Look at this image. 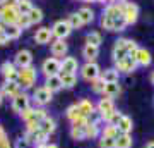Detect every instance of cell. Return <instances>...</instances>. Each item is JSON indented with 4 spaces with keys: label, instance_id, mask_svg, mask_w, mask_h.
<instances>
[{
    "label": "cell",
    "instance_id": "cell-1",
    "mask_svg": "<svg viewBox=\"0 0 154 148\" xmlns=\"http://www.w3.org/2000/svg\"><path fill=\"white\" fill-rule=\"evenodd\" d=\"M38 81V71L31 67H24V69H19V79H17V84L22 88V90H29L33 88Z\"/></svg>",
    "mask_w": 154,
    "mask_h": 148
},
{
    "label": "cell",
    "instance_id": "cell-2",
    "mask_svg": "<svg viewBox=\"0 0 154 148\" xmlns=\"http://www.w3.org/2000/svg\"><path fill=\"white\" fill-rule=\"evenodd\" d=\"M46 115L48 114H46V110L43 107H29L28 110H24L21 114V119L26 124H39Z\"/></svg>",
    "mask_w": 154,
    "mask_h": 148
},
{
    "label": "cell",
    "instance_id": "cell-3",
    "mask_svg": "<svg viewBox=\"0 0 154 148\" xmlns=\"http://www.w3.org/2000/svg\"><path fill=\"white\" fill-rule=\"evenodd\" d=\"M60 71H62V61L60 59L48 57V59H45L43 64H41V72L45 74V77L57 76V74H60Z\"/></svg>",
    "mask_w": 154,
    "mask_h": 148
},
{
    "label": "cell",
    "instance_id": "cell-4",
    "mask_svg": "<svg viewBox=\"0 0 154 148\" xmlns=\"http://www.w3.org/2000/svg\"><path fill=\"white\" fill-rule=\"evenodd\" d=\"M29 107H31V97H29L26 91H21L16 98H12V110H14L16 114L21 115L22 112L28 110Z\"/></svg>",
    "mask_w": 154,
    "mask_h": 148
},
{
    "label": "cell",
    "instance_id": "cell-5",
    "mask_svg": "<svg viewBox=\"0 0 154 148\" xmlns=\"http://www.w3.org/2000/svg\"><path fill=\"white\" fill-rule=\"evenodd\" d=\"M31 98L34 100V104L39 105V107H45V105H48L53 98V93L50 91L46 86H38L36 90L33 91V97Z\"/></svg>",
    "mask_w": 154,
    "mask_h": 148
},
{
    "label": "cell",
    "instance_id": "cell-6",
    "mask_svg": "<svg viewBox=\"0 0 154 148\" xmlns=\"http://www.w3.org/2000/svg\"><path fill=\"white\" fill-rule=\"evenodd\" d=\"M0 74L4 76V81H12V83H17L19 79V69L16 67L14 62H2V66H0Z\"/></svg>",
    "mask_w": 154,
    "mask_h": 148
},
{
    "label": "cell",
    "instance_id": "cell-7",
    "mask_svg": "<svg viewBox=\"0 0 154 148\" xmlns=\"http://www.w3.org/2000/svg\"><path fill=\"white\" fill-rule=\"evenodd\" d=\"M96 110L99 112V115H101V119L103 121H106L108 117H110L113 112H115V102H113V98H108V97H103V98L98 102V105H96Z\"/></svg>",
    "mask_w": 154,
    "mask_h": 148
},
{
    "label": "cell",
    "instance_id": "cell-8",
    "mask_svg": "<svg viewBox=\"0 0 154 148\" xmlns=\"http://www.w3.org/2000/svg\"><path fill=\"white\" fill-rule=\"evenodd\" d=\"M72 33L70 24L67 22V19H62V21H57L53 26H51V35L55 40H65L69 35Z\"/></svg>",
    "mask_w": 154,
    "mask_h": 148
},
{
    "label": "cell",
    "instance_id": "cell-9",
    "mask_svg": "<svg viewBox=\"0 0 154 148\" xmlns=\"http://www.w3.org/2000/svg\"><path fill=\"white\" fill-rule=\"evenodd\" d=\"M14 64H16L17 69H24V67H31L33 66V54L29 52L28 48L19 50L16 55H14Z\"/></svg>",
    "mask_w": 154,
    "mask_h": 148
},
{
    "label": "cell",
    "instance_id": "cell-10",
    "mask_svg": "<svg viewBox=\"0 0 154 148\" xmlns=\"http://www.w3.org/2000/svg\"><path fill=\"white\" fill-rule=\"evenodd\" d=\"M81 76H82V79H86V81H93V79H96V77L101 76V71H99V66L96 64V62H86L82 67H81Z\"/></svg>",
    "mask_w": 154,
    "mask_h": 148
},
{
    "label": "cell",
    "instance_id": "cell-11",
    "mask_svg": "<svg viewBox=\"0 0 154 148\" xmlns=\"http://www.w3.org/2000/svg\"><path fill=\"white\" fill-rule=\"evenodd\" d=\"M21 91H24V90L17 83H12V81H4V84L0 86V93L4 95V98H16Z\"/></svg>",
    "mask_w": 154,
    "mask_h": 148
},
{
    "label": "cell",
    "instance_id": "cell-12",
    "mask_svg": "<svg viewBox=\"0 0 154 148\" xmlns=\"http://www.w3.org/2000/svg\"><path fill=\"white\" fill-rule=\"evenodd\" d=\"M139 17V7L132 2H125L123 4V19H125L127 26L128 24H134V22L137 21Z\"/></svg>",
    "mask_w": 154,
    "mask_h": 148
},
{
    "label": "cell",
    "instance_id": "cell-13",
    "mask_svg": "<svg viewBox=\"0 0 154 148\" xmlns=\"http://www.w3.org/2000/svg\"><path fill=\"white\" fill-rule=\"evenodd\" d=\"M135 67H137L135 59H134V57H128V55H127L125 59L115 62V69H116V71H118V72H125V74L135 71Z\"/></svg>",
    "mask_w": 154,
    "mask_h": 148
},
{
    "label": "cell",
    "instance_id": "cell-14",
    "mask_svg": "<svg viewBox=\"0 0 154 148\" xmlns=\"http://www.w3.org/2000/svg\"><path fill=\"white\" fill-rule=\"evenodd\" d=\"M17 17H19V11H17V7H5L2 14H0V22H4V24H16L17 22Z\"/></svg>",
    "mask_w": 154,
    "mask_h": 148
},
{
    "label": "cell",
    "instance_id": "cell-15",
    "mask_svg": "<svg viewBox=\"0 0 154 148\" xmlns=\"http://www.w3.org/2000/svg\"><path fill=\"white\" fill-rule=\"evenodd\" d=\"M51 55L55 57V59H60V57H65L67 52H69V45L65 43V40H53L51 41Z\"/></svg>",
    "mask_w": 154,
    "mask_h": 148
},
{
    "label": "cell",
    "instance_id": "cell-16",
    "mask_svg": "<svg viewBox=\"0 0 154 148\" xmlns=\"http://www.w3.org/2000/svg\"><path fill=\"white\" fill-rule=\"evenodd\" d=\"M128 52H127V38H118L115 41V47H113V61H122L125 59Z\"/></svg>",
    "mask_w": 154,
    "mask_h": 148
},
{
    "label": "cell",
    "instance_id": "cell-17",
    "mask_svg": "<svg viewBox=\"0 0 154 148\" xmlns=\"http://www.w3.org/2000/svg\"><path fill=\"white\" fill-rule=\"evenodd\" d=\"M51 40H53V35H51V29L50 28H39L36 29V33H34V41L38 45H46V43H51Z\"/></svg>",
    "mask_w": 154,
    "mask_h": 148
},
{
    "label": "cell",
    "instance_id": "cell-18",
    "mask_svg": "<svg viewBox=\"0 0 154 148\" xmlns=\"http://www.w3.org/2000/svg\"><path fill=\"white\" fill-rule=\"evenodd\" d=\"M125 4V2H123ZM123 4H108L103 11V16H108L111 19H118L123 16Z\"/></svg>",
    "mask_w": 154,
    "mask_h": 148
},
{
    "label": "cell",
    "instance_id": "cell-19",
    "mask_svg": "<svg viewBox=\"0 0 154 148\" xmlns=\"http://www.w3.org/2000/svg\"><path fill=\"white\" fill-rule=\"evenodd\" d=\"M77 69H79V62H77L75 57H63V59H62V71L60 72L75 74Z\"/></svg>",
    "mask_w": 154,
    "mask_h": 148
},
{
    "label": "cell",
    "instance_id": "cell-20",
    "mask_svg": "<svg viewBox=\"0 0 154 148\" xmlns=\"http://www.w3.org/2000/svg\"><path fill=\"white\" fill-rule=\"evenodd\" d=\"M39 126V131H43V133H46V134H53L55 133V129H57V122H55V119L53 117H50V115H46L43 121L38 124Z\"/></svg>",
    "mask_w": 154,
    "mask_h": 148
},
{
    "label": "cell",
    "instance_id": "cell-21",
    "mask_svg": "<svg viewBox=\"0 0 154 148\" xmlns=\"http://www.w3.org/2000/svg\"><path fill=\"white\" fill-rule=\"evenodd\" d=\"M51 91V93H55V91H60L62 90V79H60V74H57V76H50L45 79V84Z\"/></svg>",
    "mask_w": 154,
    "mask_h": 148
},
{
    "label": "cell",
    "instance_id": "cell-22",
    "mask_svg": "<svg viewBox=\"0 0 154 148\" xmlns=\"http://www.w3.org/2000/svg\"><path fill=\"white\" fill-rule=\"evenodd\" d=\"M116 127H118V133L120 134H130V131H132V127H134L132 119L128 115H122V119L118 121Z\"/></svg>",
    "mask_w": 154,
    "mask_h": 148
},
{
    "label": "cell",
    "instance_id": "cell-23",
    "mask_svg": "<svg viewBox=\"0 0 154 148\" xmlns=\"http://www.w3.org/2000/svg\"><path fill=\"white\" fill-rule=\"evenodd\" d=\"M151 61H152V57H151V54H149V50L146 48H139L137 54H135V62H137V66H149L151 64Z\"/></svg>",
    "mask_w": 154,
    "mask_h": 148
},
{
    "label": "cell",
    "instance_id": "cell-24",
    "mask_svg": "<svg viewBox=\"0 0 154 148\" xmlns=\"http://www.w3.org/2000/svg\"><path fill=\"white\" fill-rule=\"evenodd\" d=\"M82 55H84V59L88 62H94L96 59H98V55H99V47H93V45H84V48H82Z\"/></svg>",
    "mask_w": 154,
    "mask_h": 148
},
{
    "label": "cell",
    "instance_id": "cell-25",
    "mask_svg": "<svg viewBox=\"0 0 154 148\" xmlns=\"http://www.w3.org/2000/svg\"><path fill=\"white\" fill-rule=\"evenodd\" d=\"M86 131V140H96V138L101 134V129H99V124L98 122H88V126L84 127Z\"/></svg>",
    "mask_w": 154,
    "mask_h": 148
},
{
    "label": "cell",
    "instance_id": "cell-26",
    "mask_svg": "<svg viewBox=\"0 0 154 148\" xmlns=\"http://www.w3.org/2000/svg\"><path fill=\"white\" fill-rule=\"evenodd\" d=\"M77 14L81 17L82 24H91V22L94 21V11L91 7H81V9L77 11Z\"/></svg>",
    "mask_w": 154,
    "mask_h": 148
},
{
    "label": "cell",
    "instance_id": "cell-27",
    "mask_svg": "<svg viewBox=\"0 0 154 148\" xmlns=\"http://www.w3.org/2000/svg\"><path fill=\"white\" fill-rule=\"evenodd\" d=\"M60 79H62V88H67V90H70L77 84V76L70 74V72H60Z\"/></svg>",
    "mask_w": 154,
    "mask_h": 148
},
{
    "label": "cell",
    "instance_id": "cell-28",
    "mask_svg": "<svg viewBox=\"0 0 154 148\" xmlns=\"http://www.w3.org/2000/svg\"><path fill=\"white\" fill-rule=\"evenodd\" d=\"M77 107H79V110H81V114L86 115V117H89V115L96 110V109H94L93 102H91V100H86V98L79 100V102H77Z\"/></svg>",
    "mask_w": 154,
    "mask_h": 148
},
{
    "label": "cell",
    "instance_id": "cell-29",
    "mask_svg": "<svg viewBox=\"0 0 154 148\" xmlns=\"http://www.w3.org/2000/svg\"><path fill=\"white\" fill-rule=\"evenodd\" d=\"M120 93H122V88H120L118 83H106L105 84V91H103L105 97H108V98H115V97H118Z\"/></svg>",
    "mask_w": 154,
    "mask_h": 148
},
{
    "label": "cell",
    "instance_id": "cell-30",
    "mask_svg": "<svg viewBox=\"0 0 154 148\" xmlns=\"http://www.w3.org/2000/svg\"><path fill=\"white\" fill-rule=\"evenodd\" d=\"M118 77H120V72L116 69H106L105 72H101V79L105 83H118Z\"/></svg>",
    "mask_w": 154,
    "mask_h": 148
},
{
    "label": "cell",
    "instance_id": "cell-31",
    "mask_svg": "<svg viewBox=\"0 0 154 148\" xmlns=\"http://www.w3.org/2000/svg\"><path fill=\"white\" fill-rule=\"evenodd\" d=\"M65 117L70 121V124L72 122H75L79 117H82V114H81V110H79V107H77V104H74V105H70L69 109L65 110Z\"/></svg>",
    "mask_w": 154,
    "mask_h": 148
},
{
    "label": "cell",
    "instance_id": "cell-32",
    "mask_svg": "<svg viewBox=\"0 0 154 148\" xmlns=\"http://www.w3.org/2000/svg\"><path fill=\"white\" fill-rule=\"evenodd\" d=\"M28 17H29V21H31V26H33V24H39V22L43 21V11L38 9V7H33V9L28 12Z\"/></svg>",
    "mask_w": 154,
    "mask_h": 148
},
{
    "label": "cell",
    "instance_id": "cell-33",
    "mask_svg": "<svg viewBox=\"0 0 154 148\" xmlns=\"http://www.w3.org/2000/svg\"><path fill=\"white\" fill-rule=\"evenodd\" d=\"M118 127L116 126H111V124H106L103 129H101V136L103 138H113V140H116L118 138Z\"/></svg>",
    "mask_w": 154,
    "mask_h": 148
},
{
    "label": "cell",
    "instance_id": "cell-34",
    "mask_svg": "<svg viewBox=\"0 0 154 148\" xmlns=\"http://www.w3.org/2000/svg\"><path fill=\"white\" fill-rule=\"evenodd\" d=\"M115 148H132V136L130 134H118Z\"/></svg>",
    "mask_w": 154,
    "mask_h": 148
},
{
    "label": "cell",
    "instance_id": "cell-35",
    "mask_svg": "<svg viewBox=\"0 0 154 148\" xmlns=\"http://www.w3.org/2000/svg\"><path fill=\"white\" fill-rule=\"evenodd\" d=\"M4 33L9 36V40H17L19 36H21L22 29H19V28L16 26V24H7L5 29H4Z\"/></svg>",
    "mask_w": 154,
    "mask_h": 148
},
{
    "label": "cell",
    "instance_id": "cell-36",
    "mask_svg": "<svg viewBox=\"0 0 154 148\" xmlns=\"http://www.w3.org/2000/svg\"><path fill=\"white\" fill-rule=\"evenodd\" d=\"M70 136L75 141H82V140H86V131H84V127L70 126Z\"/></svg>",
    "mask_w": 154,
    "mask_h": 148
},
{
    "label": "cell",
    "instance_id": "cell-37",
    "mask_svg": "<svg viewBox=\"0 0 154 148\" xmlns=\"http://www.w3.org/2000/svg\"><path fill=\"white\" fill-rule=\"evenodd\" d=\"M101 41H103V38H101V35H99L98 31H93V33H89L88 36H86V43L93 45V47H99Z\"/></svg>",
    "mask_w": 154,
    "mask_h": 148
},
{
    "label": "cell",
    "instance_id": "cell-38",
    "mask_svg": "<svg viewBox=\"0 0 154 148\" xmlns=\"http://www.w3.org/2000/svg\"><path fill=\"white\" fill-rule=\"evenodd\" d=\"M105 84L106 83L101 79V76H99V77H96V79L91 81V90H93L94 93H103V91H105Z\"/></svg>",
    "mask_w": 154,
    "mask_h": 148
},
{
    "label": "cell",
    "instance_id": "cell-39",
    "mask_svg": "<svg viewBox=\"0 0 154 148\" xmlns=\"http://www.w3.org/2000/svg\"><path fill=\"white\" fill-rule=\"evenodd\" d=\"M16 26L19 28V29H28L29 26H31V21H29V17L28 14H19V17H17V22H16Z\"/></svg>",
    "mask_w": 154,
    "mask_h": 148
},
{
    "label": "cell",
    "instance_id": "cell-40",
    "mask_svg": "<svg viewBox=\"0 0 154 148\" xmlns=\"http://www.w3.org/2000/svg\"><path fill=\"white\" fill-rule=\"evenodd\" d=\"M67 22L70 24V28H72V29H77V28L84 26V24H82V21H81V17H79V14H77V12H74V14H70V16L67 17Z\"/></svg>",
    "mask_w": 154,
    "mask_h": 148
},
{
    "label": "cell",
    "instance_id": "cell-41",
    "mask_svg": "<svg viewBox=\"0 0 154 148\" xmlns=\"http://www.w3.org/2000/svg\"><path fill=\"white\" fill-rule=\"evenodd\" d=\"M31 9H33L31 0H19V4H17V11H19V14H28Z\"/></svg>",
    "mask_w": 154,
    "mask_h": 148
},
{
    "label": "cell",
    "instance_id": "cell-42",
    "mask_svg": "<svg viewBox=\"0 0 154 148\" xmlns=\"http://www.w3.org/2000/svg\"><path fill=\"white\" fill-rule=\"evenodd\" d=\"M0 148H12L11 141H9V136H7L5 129L0 126Z\"/></svg>",
    "mask_w": 154,
    "mask_h": 148
},
{
    "label": "cell",
    "instance_id": "cell-43",
    "mask_svg": "<svg viewBox=\"0 0 154 148\" xmlns=\"http://www.w3.org/2000/svg\"><path fill=\"white\" fill-rule=\"evenodd\" d=\"M115 146H116V140L101 136V140H99V148H115Z\"/></svg>",
    "mask_w": 154,
    "mask_h": 148
},
{
    "label": "cell",
    "instance_id": "cell-44",
    "mask_svg": "<svg viewBox=\"0 0 154 148\" xmlns=\"http://www.w3.org/2000/svg\"><path fill=\"white\" fill-rule=\"evenodd\" d=\"M101 26L108 29V31H113V26H115V19H111L108 16H103L101 17Z\"/></svg>",
    "mask_w": 154,
    "mask_h": 148
},
{
    "label": "cell",
    "instance_id": "cell-45",
    "mask_svg": "<svg viewBox=\"0 0 154 148\" xmlns=\"http://www.w3.org/2000/svg\"><path fill=\"white\" fill-rule=\"evenodd\" d=\"M122 112H118V110H115V112H113V114L110 115V117H108V119H106V124H111V126H116V124H118V121H120L122 119Z\"/></svg>",
    "mask_w": 154,
    "mask_h": 148
},
{
    "label": "cell",
    "instance_id": "cell-46",
    "mask_svg": "<svg viewBox=\"0 0 154 148\" xmlns=\"http://www.w3.org/2000/svg\"><path fill=\"white\" fill-rule=\"evenodd\" d=\"M29 146H31L29 141L24 136H21V138H17V140H16V143H14V146H12V148H29Z\"/></svg>",
    "mask_w": 154,
    "mask_h": 148
},
{
    "label": "cell",
    "instance_id": "cell-47",
    "mask_svg": "<svg viewBox=\"0 0 154 148\" xmlns=\"http://www.w3.org/2000/svg\"><path fill=\"white\" fill-rule=\"evenodd\" d=\"M125 26H127V22H125V19H123V16H122V17H118V19H115L113 31H123V29H125Z\"/></svg>",
    "mask_w": 154,
    "mask_h": 148
},
{
    "label": "cell",
    "instance_id": "cell-48",
    "mask_svg": "<svg viewBox=\"0 0 154 148\" xmlns=\"http://www.w3.org/2000/svg\"><path fill=\"white\" fill-rule=\"evenodd\" d=\"M11 43V40H9V36H7L4 31L0 33V47H5V45H9Z\"/></svg>",
    "mask_w": 154,
    "mask_h": 148
},
{
    "label": "cell",
    "instance_id": "cell-49",
    "mask_svg": "<svg viewBox=\"0 0 154 148\" xmlns=\"http://www.w3.org/2000/svg\"><path fill=\"white\" fill-rule=\"evenodd\" d=\"M2 2L5 7H17V4H19V0H2Z\"/></svg>",
    "mask_w": 154,
    "mask_h": 148
},
{
    "label": "cell",
    "instance_id": "cell-50",
    "mask_svg": "<svg viewBox=\"0 0 154 148\" xmlns=\"http://www.w3.org/2000/svg\"><path fill=\"white\" fill-rule=\"evenodd\" d=\"M46 148H58V145H55V143H48Z\"/></svg>",
    "mask_w": 154,
    "mask_h": 148
},
{
    "label": "cell",
    "instance_id": "cell-51",
    "mask_svg": "<svg viewBox=\"0 0 154 148\" xmlns=\"http://www.w3.org/2000/svg\"><path fill=\"white\" fill-rule=\"evenodd\" d=\"M4 9H5V5H4V2L0 0V14H2V11H4Z\"/></svg>",
    "mask_w": 154,
    "mask_h": 148
},
{
    "label": "cell",
    "instance_id": "cell-52",
    "mask_svg": "<svg viewBox=\"0 0 154 148\" xmlns=\"http://www.w3.org/2000/svg\"><path fill=\"white\" fill-rule=\"evenodd\" d=\"M146 148H154V141H151V143H147V145H146Z\"/></svg>",
    "mask_w": 154,
    "mask_h": 148
},
{
    "label": "cell",
    "instance_id": "cell-53",
    "mask_svg": "<svg viewBox=\"0 0 154 148\" xmlns=\"http://www.w3.org/2000/svg\"><path fill=\"white\" fill-rule=\"evenodd\" d=\"M96 2H101V4H105V2H108V4H110L111 0H96Z\"/></svg>",
    "mask_w": 154,
    "mask_h": 148
},
{
    "label": "cell",
    "instance_id": "cell-54",
    "mask_svg": "<svg viewBox=\"0 0 154 148\" xmlns=\"http://www.w3.org/2000/svg\"><path fill=\"white\" fill-rule=\"evenodd\" d=\"M48 145V143H46ZM46 145H39V146H34V148H46Z\"/></svg>",
    "mask_w": 154,
    "mask_h": 148
},
{
    "label": "cell",
    "instance_id": "cell-55",
    "mask_svg": "<svg viewBox=\"0 0 154 148\" xmlns=\"http://www.w3.org/2000/svg\"><path fill=\"white\" fill-rule=\"evenodd\" d=\"M2 102H4V95L0 93V105H2Z\"/></svg>",
    "mask_w": 154,
    "mask_h": 148
},
{
    "label": "cell",
    "instance_id": "cell-56",
    "mask_svg": "<svg viewBox=\"0 0 154 148\" xmlns=\"http://www.w3.org/2000/svg\"><path fill=\"white\" fill-rule=\"evenodd\" d=\"M151 83H152V84H154V72H152V74H151Z\"/></svg>",
    "mask_w": 154,
    "mask_h": 148
}]
</instances>
